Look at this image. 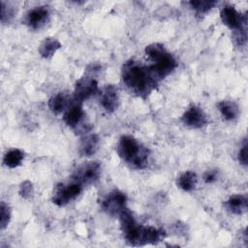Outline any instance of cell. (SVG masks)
Instances as JSON below:
<instances>
[{"label":"cell","mask_w":248,"mask_h":248,"mask_svg":"<svg viewBox=\"0 0 248 248\" xmlns=\"http://www.w3.org/2000/svg\"><path fill=\"white\" fill-rule=\"evenodd\" d=\"M121 76L131 92L142 98H146L159 81L148 66H143L135 60H129L123 64Z\"/></svg>","instance_id":"obj_1"},{"label":"cell","mask_w":248,"mask_h":248,"mask_svg":"<svg viewBox=\"0 0 248 248\" xmlns=\"http://www.w3.org/2000/svg\"><path fill=\"white\" fill-rule=\"evenodd\" d=\"M120 225L125 239L134 246L155 244L166 236L164 230L154 227H143L138 224L128 208H124L120 214Z\"/></svg>","instance_id":"obj_2"},{"label":"cell","mask_w":248,"mask_h":248,"mask_svg":"<svg viewBox=\"0 0 248 248\" xmlns=\"http://www.w3.org/2000/svg\"><path fill=\"white\" fill-rule=\"evenodd\" d=\"M118 155L132 167L143 169L148 164L149 151L134 137L125 135L119 140L117 145Z\"/></svg>","instance_id":"obj_3"},{"label":"cell","mask_w":248,"mask_h":248,"mask_svg":"<svg viewBox=\"0 0 248 248\" xmlns=\"http://www.w3.org/2000/svg\"><path fill=\"white\" fill-rule=\"evenodd\" d=\"M145 54L152 62L149 67L153 75L160 80L170 75L176 67L173 56L166 50L163 45L151 44L145 47Z\"/></svg>","instance_id":"obj_4"},{"label":"cell","mask_w":248,"mask_h":248,"mask_svg":"<svg viewBox=\"0 0 248 248\" xmlns=\"http://www.w3.org/2000/svg\"><path fill=\"white\" fill-rule=\"evenodd\" d=\"M81 192V184L74 182L71 184L57 185L52 196V202L58 206H64L76 199Z\"/></svg>","instance_id":"obj_5"},{"label":"cell","mask_w":248,"mask_h":248,"mask_svg":"<svg viewBox=\"0 0 248 248\" xmlns=\"http://www.w3.org/2000/svg\"><path fill=\"white\" fill-rule=\"evenodd\" d=\"M101 173V166L97 162H88L78 168L73 177L79 184H92L98 180Z\"/></svg>","instance_id":"obj_6"},{"label":"cell","mask_w":248,"mask_h":248,"mask_svg":"<svg viewBox=\"0 0 248 248\" xmlns=\"http://www.w3.org/2000/svg\"><path fill=\"white\" fill-rule=\"evenodd\" d=\"M126 196L118 191L114 190L109 193L102 202V208L110 216L119 215L120 212L125 208Z\"/></svg>","instance_id":"obj_7"},{"label":"cell","mask_w":248,"mask_h":248,"mask_svg":"<svg viewBox=\"0 0 248 248\" xmlns=\"http://www.w3.org/2000/svg\"><path fill=\"white\" fill-rule=\"evenodd\" d=\"M98 91V82L96 79L83 77L81 78L75 86L74 99L78 103H82L83 101L90 98Z\"/></svg>","instance_id":"obj_8"},{"label":"cell","mask_w":248,"mask_h":248,"mask_svg":"<svg viewBox=\"0 0 248 248\" xmlns=\"http://www.w3.org/2000/svg\"><path fill=\"white\" fill-rule=\"evenodd\" d=\"M220 16L223 23L232 30L236 31L242 28H246V16H242L232 6H225L221 10Z\"/></svg>","instance_id":"obj_9"},{"label":"cell","mask_w":248,"mask_h":248,"mask_svg":"<svg viewBox=\"0 0 248 248\" xmlns=\"http://www.w3.org/2000/svg\"><path fill=\"white\" fill-rule=\"evenodd\" d=\"M84 117V111L81 107V103L76 102L72 106L68 107V108L64 111L63 119L65 123L74 129H83V131L89 130L88 128H85V126L82 124Z\"/></svg>","instance_id":"obj_10"},{"label":"cell","mask_w":248,"mask_h":248,"mask_svg":"<svg viewBox=\"0 0 248 248\" xmlns=\"http://www.w3.org/2000/svg\"><path fill=\"white\" fill-rule=\"evenodd\" d=\"M182 122L191 128H202L206 124L207 119L202 108L192 106L182 115Z\"/></svg>","instance_id":"obj_11"},{"label":"cell","mask_w":248,"mask_h":248,"mask_svg":"<svg viewBox=\"0 0 248 248\" xmlns=\"http://www.w3.org/2000/svg\"><path fill=\"white\" fill-rule=\"evenodd\" d=\"M48 10L45 6L35 7L26 15V24L31 28L37 29L43 26L48 18Z\"/></svg>","instance_id":"obj_12"},{"label":"cell","mask_w":248,"mask_h":248,"mask_svg":"<svg viewBox=\"0 0 248 248\" xmlns=\"http://www.w3.org/2000/svg\"><path fill=\"white\" fill-rule=\"evenodd\" d=\"M118 90L113 84H108L101 96V105L108 112L115 110L118 107Z\"/></svg>","instance_id":"obj_13"},{"label":"cell","mask_w":248,"mask_h":248,"mask_svg":"<svg viewBox=\"0 0 248 248\" xmlns=\"http://www.w3.org/2000/svg\"><path fill=\"white\" fill-rule=\"evenodd\" d=\"M247 197L245 195H234L232 196L226 202V208L236 215H241L247 210Z\"/></svg>","instance_id":"obj_14"},{"label":"cell","mask_w":248,"mask_h":248,"mask_svg":"<svg viewBox=\"0 0 248 248\" xmlns=\"http://www.w3.org/2000/svg\"><path fill=\"white\" fill-rule=\"evenodd\" d=\"M99 138L95 134L87 135L82 138L79 145V151L83 156H91L98 149Z\"/></svg>","instance_id":"obj_15"},{"label":"cell","mask_w":248,"mask_h":248,"mask_svg":"<svg viewBox=\"0 0 248 248\" xmlns=\"http://www.w3.org/2000/svg\"><path fill=\"white\" fill-rule=\"evenodd\" d=\"M61 44L55 38H46L39 46V52L42 57L49 58L51 57L59 48Z\"/></svg>","instance_id":"obj_16"},{"label":"cell","mask_w":248,"mask_h":248,"mask_svg":"<svg viewBox=\"0 0 248 248\" xmlns=\"http://www.w3.org/2000/svg\"><path fill=\"white\" fill-rule=\"evenodd\" d=\"M177 185L179 188L186 192L194 190L197 185V174L191 170L183 172L177 178Z\"/></svg>","instance_id":"obj_17"},{"label":"cell","mask_w":248,"mask_h":248,"mask_svg":"<svg viewBox=\"0 0 248 248\" xmlns=\"http://www.w3.org/2000/svg\"><path fill=\"white\" fill-rule=\"evenodd\" d=\"M218 108L226 120H233L238 115V107L233 102L222 101L218 104Z\"/></svg>","instance_id":"obj_18"},{"label":"cell","mask_w":248,"mask_h":248,"mask_svg":"<svg viewBox=\"0 0 248 248\" xmlns=\"http://www.w3.org/2000/svg\"><path fill=\"white\" fill-rule=\"evenodd\" d=\"M48 107L50 110L56 114L65 111L68 108V99L62 93H58L48 101Z\"/></svg>","instance_id":"obj_19"},{"label":"cell","mask_w":248,"mask_h":248,"mask_svg":"<svg viewBox=\"0 0 248 248\" xmlns=\"http://www.w3.org/2000/svg\"><path fill=\"white\" fill-rule=\"evenodd\" d=\"M24 158V153L20 149H11L5 155L3 162L9 168H16L19 166Z\"/></svg>","instance_id":"obj_20"},{"label":"cell","mask_w":248,"mask_h":248,"mask_svg":"<svg viewBox=\"0 0 248 248\" xmlns=\"http://www.w3.org/2000/svg\"><path fill=\"white\" fill-rule=\"evenodd\" d=\"M216 4V1H205V0H199V1H191V7L199 13H205L209 11L213 6Z\"/></svg>","instance_id":"obj_21"},{"label":"cell","mask_w":248,"mask_h":248,"mask_svg":"<svg viewBox=\"0 0 248 248\" xmlns=\"http://www.w3.org/2000/svg\"><path fill=\"white\" fill-rule=\"evenodd\" d=\"M10 219H11L10 208L8 204L2 202L0 205V229L1 230H4L8 226Z\"/></svg>","instance_id":"obj_22"},{"label":"cell","mask_w":248,"mask_h":248,"mask_svg":"<svg viewBox=\"0 0 248 248\" xmlns=\"http://www.w3.org/2000/svg\"><path fill=\"white\" fill-rule=\"evenodd\" d=\"M15 14L14 8L9 4L4 1H1V21L3 23L9 22Z\"/></svg>","instance_id":"obj_23"},{"label":"cell","mask_w":248,"mask_h":248,"mask_svg":"<svg viewBox=\"0 0 248 248\" xmlns=\"http://www.w3.org/2000/svg\"><path fill=\"white\" fill-rule=\"evenodd\" d=\"M19 195L24 198V199H29L30 197H32L34 190H33V185L30 181L26 180L24 182H22L19 186V190H18Z\"/></svg>","instance_id":"obj_24"},{"label":"cell","mask_w":248,"mask_h":248,"mask_svg":"<svg viewBox=\"0 0 248 248\" xmlns=\"http://www.w3.org/2000/svg\"><path fill=\"white\" fill-rule=\"evenodd\" d=\"M238 161L243 166L247 165V142H246V140H244L243 146L241 147V149L238 152Z\"/></svg>","instance_id":"obj_25"},{"label":"cell","mask_w":248,"mask_h":248,"mask_svg":"<svg viewBox=\"0 0 248 248\" xmlns=\"http://www.w3.org/2000/svg\"><path fill=\"white\" fill-rule=\"evenodd\" d=\"M217 179V170H207L203 175V180L206 183H211Z\"/></svg>","instance_id":"obj_26"}]
</instances>
